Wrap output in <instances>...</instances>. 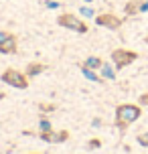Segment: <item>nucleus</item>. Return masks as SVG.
<instances>
[{"mask_svg": "<svg viewBox=\"0 0 148 154\" xmlns=\"http://www.w3.org/2000/svg\"><path fill=\"white\" fill-rule=\"evenodd\" d=\"M142 116V108L136 103H120L116 108V124L118 128H128L130 124H134L136 120H140Z\"/></svg>", "mask_w": 148, "mask_h": 154, "instance_id": "f257e3e1", "label": "nucleus"}, {"mask_svg": "<svg viewBox=\"0 0 148 154\" xmlns=\"http://www.w3.org/2000/svg\"><path fill=\"white\" fill-rule=\"evenodd\" d=\"M57 24H59V26H63V29H69V31L81 32V35L89 31L87 23H83L79 16L71 14V12H63V14H59V16H57Z\"/></svg>", "mask_w": 148, "mask_h": 154, "instance_id": "f03ea898", "label": "nucleus"}, {"mask_svg": "<svg viewBox=\"0 0 148 154\" xmlns=\"http://www.w3.org/2000/svg\"><path fill=\"white\" fill-rule=\"evenodd\" d=\"M2 81L10 87H16V89H26L29 87V75L18 69H12V67H8L2 73Z\"/></svg>", "mask_w": 148, "mask_h": 154, "instance_id": "7ed1b4c3", "label": "nucleus"}, {"mask_svg": "<svg viewBox=\"0 0 148 154\" xmlns=\"http://www.w3.org/2000/svg\"><path fill=\"white\" fill-rule=\"evenodd\" d=\"M136 59H138V53L130 51V49H116V51H112V61L116 65V69H124L130 63H134Z\"/></svg>", "mask_w": 148, "mask_h": 154, "instance_id": "20e7f679", "label": "nucleus"}, {"mask_svg": "<svg viewBox=\"0 0 148 154\" xmlns=\"http://www.w3.org/2000/svg\"><path fill=\"white\" fill-rule=\"evenodd\" d=\"M95 24H100V26H103V29H112V31H118L122 24H124V20L120 18V16L112 14V12H101V14L95 16Z\"/></svg>", "mask_w": 148, "mask_h": 154, "instance_id": "39448f33", "label": "nucleus"}, {"mask_svg": "<svg viewBox=\"0 0 148 154\" xmlns=\"http://www.w3.org/2000/svg\"><path fill=\"white\" fill-rule=\"evenodd\" d=\"M39 138L49 142V144H61V142H67V140H69V132L67 130H61V132L49 130V132H41Z\"/></svg>", "mask_w": 148, "mask_h": 154, "instance_id": "423d86ee", "label": "nucleus"}, {"mask_svg": "<svg viewBox=\"0 0 148 154\" xmlns=\"http://www.w3.org/2000/svg\"><path fill=\"white\" fill-rule=\"evenodd\" d=\"M16 49H18V38L8 32V37L0 41V53L2 55H14Z\"/></svg>", "mask_w": 148, "mask_h": 154, "instance_id": "0eeeda50", "label": "nucleus"}, {"mask_svg": "<svg viewBox=\"0 0 148 154\" xmlns=\"http://www.w3.org/2000/svg\"><path fill=\"white\" fill-rule=\"evenodd\" d=\"M45 69H47V67H45V63L32 61V63H29V65H26V69H24V73H26L29 77H37V75H41V73H43Z\"/></svg>", "mask_w": 148, "mask_h": 154, "instance_id": "6e6552de", "label": "nucleus"}, {"mask_svg": "<svg viewBox=\"0 0 148 154\" xmlns=\"http://www.w3.org/2000/svg\"><path fill=\"white\" fill-rule=\"evenodd\" d=\"M138 12H142V0L126 2V6H124V14L126 16H134V14H138Z\"/></svg>", "mask_w": 148, "mask_h": 154, "instance_id": "1a4fd4ad", "label": "nucleus"}, {"mask_svg": "<svg viewBox=\"0 0 148 154\" xmlns=\"http://www.w3.org/2000/svg\"><path fill=\"white\" fill-rule=\"evenodd\" d=\"M79 71H81L89 81H95V83H101V81H103V77H100L97 73H95V69H89L87 65H79Z\"/></svg>", "mask_w": 148, "mask_h": 154, "instance_id": "9d476101", "label": "nucleus"}, {"mask_svg": "<svg viewBox=\"0 0 148 154\" xmlns=\"http://www.w3.org/2000/svg\"><path fill=\"white\" fill-rule=\"evenodd\" d=\"M83 65H87V67H89V69H101V65H103V61H101L100 57H89V59H87L85 63H83Z\"/></svg>", "mask_w": 148, "mask_h": 154, "instance_id": "9b49d317", "label": "nucleus"}, {"mask_svg": "<svg viewBox=\"0 0 148 154\" xmlns=\"http://www.w3.org/2000/svg\"><path fill=\"white\" fill-rule=\"evenodd\" d=\"M101 75H103V79H116V73H114V71H112V67H109V65H106V63L101 65Z\"/></svg>", "mask_w": 148, "mask_h": 154, "instance_id": "f8f14e48", "label": "nucleus"}, {"mask_svg": "<svg viewBox=\"0 0 148 154\" xmlns=\"http://www.w3.org/2000/svg\"><path fill=\"white\" fill-rule=\"evenodd\" d=\"M136 142H138L140 146L148 148V132H144V134H138V136H136Z\"/></svg>", "mask_w": 148, "mask_h": 154, "instance_id": "ddd939ff", "label": "nucleus"}, {"mask_svg": "<svg viewBox=\"0 0 148 154\" xmlns=\"http://www.w3.org/2000/svg\"><path fill=\"white\" fill-rule=\"evenodd\" d=\"M55 108H57L55 103H47V101H43V103H39V109H41V112H53Z\"/></svg>", "mask_w": 148, "mask_h": 154, "instance_id": "4468645a", "label": "nucleus"}, {"mask_svg": "<svg viewBox=\"0 0 148 154\" xmlns=\"http://www.w3.org/2000/svg\"><path fill=\"white\" fill-rule=\"evenodd\" d=\"M51 130V122L47 118H41V132H49Z\"/></svg>", "mask_w": 148, "mask_h": 154, "instance_id": "2eb2a0df", "label": "nucleus"}, {"mask_svg": "<svg viewBox=\"0 0 148 154\" xmlns=\"http://www.w3.org/2000/svg\"><path fill=\"white\" fill-rule=\"evenodd\" d=\"M100 146H101V140H100V138H94V140H89V142H87V148H89V150L100 148Z\"/></svg>", "mask_w": 148, "mask_h": 154, "instance_id": "dca6fc26", "label": "nucleus"}, {"mask_svg": "<svg viewBox=\"0 0 148 154\" xmlns=\"http://www.w3.org/2000/svg\"><path fill=\"white\" fill-rule=\"evenodd\" d=\"M138 103H142V106H148V93H142L140 97H138Z\"/></svg>", "mask_w": 148, "mask_h": 154, "instance_id": "f3484780", "label": "nucleus"}, {"mask_svg": "<svg viewBox=\"0 0 148 154\" xmlns=\"http://www.w3.org/2000/svg\"><path fill=\"white\" fill-rule=\"evenodd\" d=\"M47 8H59V4L53 2V0H47Z\"/></svg>", "mask_w": 148, "mask_h": 154, "instance_id": "a211bd4d", "label": "nucleus"}, {"mask_svg": "<svg viewBox=\"0 0 148 154\" xmlns=\"http://www.w3.org/2000/svg\"><path fill=\"white\" fill-rule=\"evenodd\" d=\"M81 12H83L85 16H91V14H94V10H91V8H81Z\"/></svg>", "mask_w": 148, "mask_h": 154, "instance_id": "6ab92c4d", "label": "nucleus"}, {"mask_svg": "<svg viewBox=\"0 0 148 154\" xmlns=\"http://www.w3.org/2000/svg\"><path fill=\"white\" fill-rule=\"evenodd\" d=\"M6 37H8L6 31H0V41H2V38H6Z\"/></svg>", "mask_w": 148, "mask_h": 154, "instance_id": "aec40b11", "label": "nucleus"}, {"mask_svg": "<svg viewBox=\"0 0 148 154\" xmlns=\"http://www.w3.org/2000/svg\"><path fill=\"white\" fill-rule=\"evenodd\" d=\"M85 2H95V0H85Z\"/></svg>", "mask_w": 148, "mask_h": 154, "instance_id": "412c9836", "label": "nucleus"}, {"mask_svg": "<svg viewBox=\"0 0 148 154\" xmlns=\"http://www.w3.org/2000/svg\"><path fill=\"white\" fill-rule=\"evenodd\" d=\"M144 41H146V45H148V37H146V38H144Z\"/></svg>", "mask_w": 148, "mask_h": 154, "instance_id": "4be33fe9", "label": "nucleus"}, {"mask_svg": "<svg viewBox=\"0 0 148 154\" xmlns=\"http://www.w3.org/2000/svg\"><path fill=\"white\" fill-rule=\"evenodd\" d=\"M31 154H37V152H31Z\"/></svg>", "mask_w": 148, "mask_h": 154, "instance_id": "5701e85b", "label": "nucleus"}]
</instances>
